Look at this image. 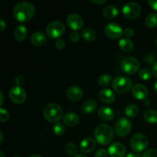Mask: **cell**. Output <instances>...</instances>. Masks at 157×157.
I'll return each mask as SVG.
<instances>
[{"instance_id":"6da1fadb","label":"cell","mask_w":157,"mask_h":157,"mask_svg":"<svg viewBox=\"0 0 157 157\" xmlns=\"http://www.w3.org/2000/svg\"><path fill=\"white\" fill-rule=\"evenodd\" d=\"M35 8L29 2H20L13 9V16L17 21L25 22L35 15Z\"/></svg>"},{"instance_id":"7a4b0ae2","label":"cell","mask_w":157,"mask_h":157,"mask_svg":"<svg viewBox=\"0 0 157 157\" xmlns=\"http://www.w3.org/2000/svg\"><path fill=\"white\" fill-rule=\"evenodd\" d=\"M113 136H114V131L108 124H99L95 128V140L101 145H107L110 144L113 140Z\"/></svg>"},{"instance_id":"3957f363","label":"cell","mask_w":157,"mask_h":157,"mask_svg":"<svg viewBox=\"0 0 157 157\" xmlns=\"http://www.w3.org/2000/svg\"><path fill=\"white\" fill-rule=\"evenodd\" d=\"M43 115L48 121L52 123L59 122L63 117V111L61 107L55 103H50L44 107Z\"/></svg>"},{"instance_id":"277c9868","label":"cell","mask_w":157,"mask_h":157,"mask_svg":"<svg viewBox=\"0 0 157 157\" xmlns=\"http://www.w3.org/2000/svg\"><path fill=\"white\" fill-rule=\"evenodd\" d=\"M133 86L131 79L126 76L116 77L112 82V87L118 94H125L130 90Z\"/></svg>"},{"instance_id":"5b68a950","label":"cell","mask_w":157,"mask_h":157,"mask_svg":"<svg viewBox=\"0 0 157 157\" xmlns=\"http://www.w3.org/2000/svg\"><path fill=\"white\" fill-rule=\"evenodd\" d=\"M148 138L141 133H136L130 140V147L135 153H141L147 149L148 146Z\"/></svg>"},{"instance_id":"8992f818","label":"cell","mask_w":157,"mask_h":157,"mask_svg":"<svg viewBox=\"0 0 157 157\" xmlns=\"http://www.w3.org/2000/svg\"><path fill=\"white\" fill-rule=\"evenodd\" d=\"M65 26L61 21H53L46 27V33L49 38L52 39H58L64 33Z\"/></svg>"},{"instance_id":"52a82bcc","label":"cell","mask_w":157,"mask_h":157,"mask_svg":"<svg viewBox=\"0 0 157 157\" xmlns=\"http://www.w3.org/2000/svg\"><path fill=\"white\" fill-rule=\"evenodd\" d=\"M140 61L133 57H127L123 60L121 63V68L123 71L127 75H134L139 71Z\"/></svg>"},{"instance_id":"ba28073f","label":"cell","mask_w":157,"mask_h":157,"mask_svg":"<svg viewBox=\"0 0 157 157\" xmlns=\"http://www.w3.org/2000/svg\"><path fill=\"white\" fill-rule=\"evenodd\" d=\"M122 12L124 16L129 19L137 18L141 12V6L136 2H130L124 6Z\"/></svg>"},{"instance_id":"9c48e42d","label":"cell","mask_w":157,"mask_h":157,"mask_svg":"<svg viewBox=\"0 0 157 157\" xmlns=\"http://www.w3.org/2000/svg\"><path fill=\"white\" fill-rule=\"evenodd\" d=\"M132 129V124L127 118L121 117L117 121L114 125V131L118 136H126Z\"/></svg>"},{"instance_id":"30bf717a","label":"cell","mask_w":157,"mask_h":157,"mask_svg":"<svg viewBox=\"0 0 157 157\" xmlns=\"http://www.w3.org/2000/svg\"><path fill=\"white\" fill-rule=\"evenodd\" d=\"M11 101L17 104H21L27 99V94L24 89L19 86H14L9 90Z\"/></svg>"},{"instance_id":"8fae6325","label":"cell","mask_w":157,"mask_h":157,"mask_svg":"<svg viewBox=\"0 0 157 157\" xmlns=\"http://www.w3.org/2000/svg\"><path fill=\"white\" fill-rule=\"evenodd\" d=\"M124 31L119 24L115 22L108 23L104 27V33L111 39H117L121 38L124 35Z\"/></svg>"},{"instance_id":"7c38bea8","label":"cell","mask_w":157,"mask_h":157,"mask_svg":"<svg viewBox=\"0 0 157 157\" xmlns=\"http://www.w3.org/2000/svg\"><path fill=\"white\" fill-rule=\"evenodd\" d=\"M67 24L73 31L79 30L84 26V21L82 17L76 13H71L67 17Z\"/></svg>"},{"instance_id":"4fadbf2b","label":"cell","mask_w":157,"mask_h":157,"mask_svg":"<svg viewBox=\"0 0 157 157\" xmlns=\"http://www.w3.org/2000/svg\"><path fill=\"white\" fill-rule=\"evenodd\" d=\"M125 153V147L119 142L113 143L108 148V154L110 157H124Z\"/></svg>"},{"instance_id":"5bb4252c","label":"cell","mask_w":157,"mask_h":157,"mask_svg":"<svg viewBox=\"0 0 157 157\" xmlns=\"http://www.w3.org/2000/svg\"><path fill=\"white\" fill-rule=\"evenodd\" d=\"M66 96L70 101H78L83 98L84 91L78 86H71L66 91Z\"/></svg>"},{"instance_id":"9a60e30c","label":"cell","mask_w":157,"mask_h":157,"mask_svg":"<svg viewBox=\"0 0 157 157\" xmlns=\"http://www.w3.org/2000/svg\"><path fill=\"white\" fill-rule=\"evenodd\" d=\"M132 94L137 100H147L148 97V90L142 84H136L132 87Z\"/></svg>"},{"instance_id":"2e32d148","label":"cell","mask_w":157,"mask_h":157,"mask_svg":"<svg viewBox=\"0 0 157 157\" xmlns=\"http://www.w3.org/2000/svg\"><path fill=\"white\" fill-rule=\"evenodd\" d=\"M96 147V140L91 137H87L80 144V150L84 153H89Z\"/></svg>"},{"instance_id":"e0dca14e","label":"cell","mask_w":157,"mask_h":157,"mask_svg":"<svg viewBox=\"0 0 157 157\" xmlns=\"http://www.w3.org/2000/svg\"><path fill=\"white\" fill-rule=\"evenodd\" d=\"M98 96H99L100 100L105 104H112L114 102L115 98H116L115 94L113 93V90L108 88H104L100 90Z\"/></svg>"},{"instance_id":"ac0fdd59","label":"cell","mask_w":157,"mask_h":157,"mask_svg":"<svg viewBox=\"0 0 157 157\" xmlns=\"http://www.w3.org/2000/svg\"><path fill=\"white\" fill-rule=\"evenodd\" d=\"M114 111L112 108L107 106H102L98 110V117L102 121H110L114 117Z\"/></svg>"},{"instance_id":"d6986e66","label":"cell","mask_w":157,"mask_h":157,"mask_svg":"<svg viewBox=\"0 0 157 157\" xmlns=\"http://www.w3.org/2000/svg\"><path fill=\"white\" fill-rule=\"evenodd\" d=\"M30 41L35 46L44 45L47 41V37L41 31H36L31 35Z\"/></svg>"},{"instance_id":"ffe728a7","label":"cell","mask_w":157,"mask_h":157,"mask_svg":"<svg viewBox=\"0 0 157 157\" xmlns=\"http://www.w3.org/2000/svg\"><path fill=\"white\" fill-rule=\"evenodd\" d=\"M63 121H64L65 125L72 127L78 125L80 121V117L76 113L69 112V113L64 114V116L63 117Z\"/></svg>"},{"instance_id":"44dd1931","label":"cell","mask_w":157,"mask_h":157,"mask_svg":"<svg viewBox=\"0 0 157 157\" xmlns=\"http://www.w3.org/2000/svg\"><path fill=\"white\" fill-rule=\"evenodd\" d=\"M98 104L97 101L94 99L86 100L81 105V110L85 113H94L97 110Z\"/></svg>"},{"instance_id":"7402d4cb","label":"cell","mask_w":157,"mask_h":157,"mask_svg":"<svg viewBox=\"0 0 157 157\" xmlns=\"http://www.w3.org/2000/svg\"><path fill=\"white\" fill-rule=\"evenodd\" d=\"M14 36L18 41H22L28 36V29L24 25H18L14 31Z\"/></svg>"},{"instance_id":"603a6c76","label":"cell","mask_w":157,"mask_h":157,"mask_svg":"<svg viewBox=\"0 0 157 157\" xmlns=\"http://www.w3.org/2000/svg\"><path fill=\"white\" fill-rule=\"evenodd\" d=\"M118 12H119V10L117 6H113V5H109L104 9L103 15L107 19H112L118 15Z\"/></svg>"},{"instance_id":"cb8c5ba5","label":"cell","mask_w":157,"mask_h":157,"mask_svg":"<svg viewBox=\"0 0 157 157\" xmlns=\"http://www.w3.org/2000/svg\"><path fill=\"white\" fill-rule=\"evenodd\" d=\"M81 36L86 41H93L96 39L97 33L94 29H90V28H86L81 31Z\"/></svg>"},{"instance_id":"d4e9b609","label":"cell","mask_w":157,"mask_h":157,"mask_svg":"<svg viewBox=\"0 0 157 157\" xmlns=\"http://www.w3.org/2000/svg\"><path fill=\"white\" fill-rule=\"evenodd\" d=\"M119 46L122 51L125 52H130L133 51L134 48V44L129 38H121L119 41Z\"/></svg>"},{"instance_id":"484cf974","label":"cell","mask_w":157,"mask_h":157,"mask_svg":"<svg viewBox=\"0 0 157 157\" xmlns=\"http://www.w3.org/2000/svg\"><path fill=\"white\" fill-rule=\"evenodd\" d=\"M144 117L149 124H157V111L155 110H148L144 113Z\"/></svg>"},{"instance_id":"4316f807","label":"cell","mask_w":157,"mask_h":157,"mask_svg":"<svg viewBox=\"0 0 157 157\" xmlns=\"http://www.w3.org/2000/svg\"><path fill=\"white\" fill-rule=\"evenodd\" d=\"M138 113H139V108L135 104H129V105L127 106V107L125 109V114L128 117H136L137 116Z\"/></svg>"},{"instance_id":"83f0119b","label":"cell","mask_w":157,"mask_h":157,"mask_svg":"<svg viewBox=\"0 0 157 157\" xmlns=\"http://www.w3.org/2000/svg\"><path fill=\"white\" fill-rule=\"evenodd\" d=\"M145 24L149 28H155L157 26V13L152 12L147 16L145 19Z\"/></svg>"},{"instance_id":"f1b7e54d","label":"cell","mask_w":157,"mask_h":157,"mask_svg":"<svg viewBox=\"0 0 157 157\" xmlns=\"http://www.w3.org/2000/svg\"><path fill=\"white\" fill-rule=\"evenodd\" d=\"M64 150L70 156H75L78 155V147H77V146L75 144H73L71 142H68L65 144V146H64Z\"/></svg>"},{"instance_id":"f546056e","label":"cell","mask_w":157,"mask_h":157,"mask_svg":"<svg viewBox=\"0 0 157 157\" xmlns=\"http://www.w3.org/2000/svg\"><path fill=\"white\" fill-rule=\"evenodd\" d=\"M98 84L101 87H107L111 83L112 77L110 75H102L98 78Z\"/></svg>"},{"instance_id":"4dcf8cb0","label":"cell","mask_w":157,"mask_h":157,"mask_svg":"<svg viewBox=\"0 0 157 157\" xmlns=\"http://www.w3.org/2000/svg\"><path fill=\"white\" fill-rule=\"evenodd\" d=\"M152 73L148 68L144 67L139 71V78L143 81H149L152 78Z\"/></svg>"},{"instance_id":"1f68e13d","label":"cell","mask_w":157,"mask_h":157,"mask_svg":"<svg viewBox=\"0 0 157 157\" xmlns=\"http://www.w3.org/2000/svg\"><path fill=\"white\" fill-rule=\"evenodd\" d=\"M53 131L57 136H62L65 133V127L61 122H57L53 126Z\"/></svg>"},{"instance_id":"d6a6232c","label":"cell","mask_w":157,"mask_h":157,"mask_svg":"<svg viewBox=\"0 0 157 157\" xmlns=\"http://www.w3.org/2000/svg\"><path fill=\"white\" fill-rule=\"evenodd\" d=\"M9 117H10V115H9L8 110L1 107L0 108V121H1V122L4 123L7 121L9 119Z\"/></svg>"},{"instance_id":"836d02e7","label":"cell","mask_w":157,"mask_h":157,"mask_svg":"<svg viewBox=\"0 0 157 157\" xmlns=\"http://www.w3.org/2000/svg\"><path fill=\"white\" fill-rule=\"evenodd\" d=\"M143 60H144V61L145 63H147V64H154L155 62H156V57L154 56L153 55H152V54H145V55H144V57H143Z\"/></svg>"},{"instance_id":"e575fe53","label":"cell","mask_w":157,"mask_h":157,"mask_svg":"<svg viewBox=\"0 0 157 157\" xmlns=\"http://www.w3.org/2000/svg\"><path fill=\"white\" fill-rule=\"evenodd\" d=\"M69 38H70V41L72 43H77L78 42V41L80 40V35L77 31H72L71 32L70 35H69Z\"/></svg>"},{"instance_id":"d590c367","label":"cell","mask_w":157,"mask_h":157,"mask_svg":"<svg viewBox=\"0 0 157 157\" xmlns=\"http://www.w3.org/2000/svg\"><path fill=\"white\" fill-rule=\"evenodd\" d=\"M142 157H157L156 149H150L143 153Z\"/></svg>"},{"instance_id":"8d00e7d4","label":"cell","mask_w":157,"mask_h":157,"mask_svg":"<svg viewBox=\"0 0 157 157\" xmlns=\"http://www.w3.org/2000/svg\"><path fill=\"white\" fill-rule=\"evenodd\" d=\"M108 156V152L104 148L99 149L95 153V157H107Z\"/></svg>"},{"instance_id":"74e56055","label":"cell","mask_w":157,"mask_h":157,"mask_svg":"<svg viewBox=\"0 0 157 157\" xmlns=\"http://www.w3.org/2000/svg\"><path fill=\"white\" fill-rule=\"evenodd\" d=\"M55 46H56L58 50H63L65 48V42L61 38H58L55 41Z\"/></svg>"},{"instance_id":"f35d334b","label":"cell","mask_w":157,"mask_h":157,"mask_svg":"<svg viewBox=\"0 0 157 157\" xmlns=\"http://www.w3.org/2000/svg\"><path fill=\"white\" fill-rule=\"evenodd\" d=\"M124 35H125L126 38L130 39V38H132V37L134 35V31H133V29H131V28H127V29H124Z\"/></svg>"},{"instance_id":"ab89813d","label":"cell","mask_w":157,"mask_h":157,"mask_svg":"<svg viewBox=\"0 0 157 157\" xmlns=\"http://www.w3.org/2000/svg\"><path fill=\"white\" fill-rule=\"evenodd\" d=\"M25 78L23 76H21V75H18V76L15 78V84H16V86H19V87H21V86H22L23 84H25Z\"/></svg>"},{"instance_id":"60d3db41","label":"cell","mask_w":157,"mask_h":157,"mask_svg":"<svg viewBox=\"0 0 157 157\" xmlns=\"http://www.w3.org/2000/svg\"><path fill=\"white\" fill-rule=\"evenodd\" d=\"M148 3L151 6L152 9L157 11V1H156V0H149Z\"/></svg>"},{"instance_id":"b9f144b4","label":"cell","mask_w":157,"mask_h":157,"mask_svg":"<svg viewBox=\"0 0 157 157\" xmlns=\"http://www.w3.org/2000/svg\"><path fill=\"white\" fill-rule=\"evenodd\" d=\"M152 73H153V76L157 78V61L153 64V68H152Z\"/></svg>"},{"instance_id":"7bdbcfd3","label":"cell","mask_w":157,"mask_h":157,"mask_svg":"<svg viewBox=\"0 0 157 157\" xmlns=\"http://www.w3.org/2000/svg\"><path fill=\"white\" fill-rule=\"evenodd\" d=\"M0 26H1V32H3L6 28V22L3 19H0Z\"/></svg>"},{"instance_id":"ee69618b","label":"cell","mask_w":157,"mask_h":157,"mask_svg":"<svg viewBox=\"0 0 157 157\" xmlns=\"http://www.w3.org/2000/svg\"><path fill=\"white\" fill-rule=\"evenodd\" d=\"M91 2L96 4H103L106 2V0H91Z\"/></svg>"},{"instance_id":"f6af8a7d","label":"cell","mask_w":157,"mask_h":157,"mask_svg":"<svg viewBox=\"0 0 157 157\" xmlns=\"http://www.w3.org/2000/svg\"><path fill=\"white\" fill-rule=\"evenodd\" d=\"M125 157H140L139 155H136L133 153H129Z\"/></svg>"},{"instance_id":"bcb514c9","label":"cell","mask_w":157,"mask_h":157,"mask_svg":"<svg viewBox=\"0 0 157 157\" xmlns=\"http://www.w3.org/2000/svg\"><path fill=\"white\" fill-rule=\"evenodd\" d=\"M0 96H1V102H0V105L2 106L3 104V101H4V97H3V94L2 91H0Z\"/></svg>"},{"instance_id":"7dc6e473","label":"cell","mask_w":157,"mask_h":157,"mask_svg":"<svg viewBox=\"0 0 157 157\" xmlns=\"http://www.w3.org/2000/svg\"><path fill=\"white\" fill-rule=\"evenodd\" d=\"M0 136H1V139H0V143L2 142L3 140V133L2 130H0Z\"/></svg>"},{"instance_id":"c3c4849f","label":"cell","mask_w":157,"mask_h":157,"mask_svg":"<svg viewBox=\"0 0 157 157\" xmlns=\"http://www.w3.org/2000/svg\"><path fill=\"white\" fill-rule=\"evenodd\" d=\"M154 90H155V92L157 94V81H156L154 84Z\"/></svg>"},{"instance_id":"681fc988","label":"cell","mask_w":157,"mask_h":157,"mask_svg":"<svg viewBox=\"0 0 157 157\" xmlns=\"http://www.w3.org/2000/svg\"><path fill=\"white\" fill-rule=\"evenodd\" d=\"M29 157H42L41 156V155H38V154H34V155H32V156H29Z\"/></svg>"},{"instance_id":"f907efd6","label":"cell","mask_w":157,"mask_h":157,"mask_svg":"<svg viewBox=\"0 0 157 157\" xmlns=\"http://www.w3.org/2000/svg\"><path fill=\"white\" fill-rule=\"evenodd\" d=\"M75 157H87V156H85V155H84V154H78L77 156H75Z\"/></svg>"},{"instance_id":"816d5d0a","label":"cell","mask_w":157,"mask_h":157,"mask_svg":"<svg viewBox=\"0 0 157 157\" xmlns=\"http://www.w3.org/2000/svg\"><path fill=\"white\" fill-rule=\"evenodd\" d=\"M0 157H5L4 154H3L2 152H0Z\"/></svg>"},{"instance_id":"f5cc1de1","label":"cell","mask_w":157,"mask_h":157,"mask_svg":"<svg viewBox=\"0 0 157 157\" xmlns=\"http://www.w3.org/2000/svg\"><path fill=\"white\" fill-rule=\"evenodd\" d=\"M13 157H21V156H18V155H16V156H13Z\"/></svg>"},{"instance_id":"db71d44e","label":"cell","mask_w":157,"mask_h":157,"mask_svg":"<svg viewBox=\"0 0 157 157\" xmlns=\"http://www.w3.org/2000/svg\"><path fill=\"white\" fill-rule=\"evenodd\" d=\"M156 44H157V38H156Z\"/></svg>"}]
</instances>
